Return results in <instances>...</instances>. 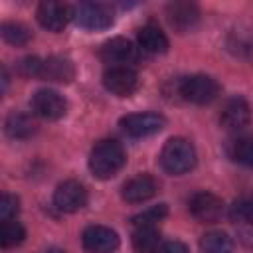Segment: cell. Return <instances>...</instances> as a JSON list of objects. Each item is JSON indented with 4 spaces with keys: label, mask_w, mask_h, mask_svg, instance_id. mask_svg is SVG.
I'll return each mask as SVG.
<instances>
[{
    "label": "cell",
    "mask_w": 253,
    "mask_h": 253,
    "mask_svg": "<svg viewBox=\"0 0 253 253\" xmlns=\"http://www.w3.org/2000/svg\"><path fill=\"white\" fill-rule=\"evenodd\" d=\"M125 162H126V154L123 146L111 138L99 140L89 154V170L99 180H109L115 174H119Z\"/></svg>",
    "instance_id": "1"
},
{
    "label": "cell",
    "mask_w": 253,
    "mask_h": 253,
    "mask_svg": "<svg viewBox=\"0 0 253 253\" xmlns=\"http://www.w3.org/2000/svg\"><path fill=\"white\" fill-rule=\"evenodd\" d=\"M196 148L194 144L184 136H174L166 140V144L160 150V166L168 174H186L196 166Z\"/></svg>",
    "instance_id": "2"
},
{
    "label": "cell",
    "mask_w": 253,
    "mask_h": 253,
    "mask_svg": "<svg viewBox=\"0 0 253 253\" xmlns=\"http://www.w3.org/2000/svg\"><path fill=\"white\" fill-rule=\"evenodd\" d=\"M178 93L182 99L190 103L208 105L219 95V83L206 73H196V75L184 77L178 83Z\"/></svg>",
    "instance_id": "3"
},
{
    "label": "cell",
    "mask_w": 253,
    "mask_h": 253,
    "mask_svg": "<svg viewBox=\"0 0 253 253\" xmlns=\"http://www.w3.org/2000/svg\"><path fill=\"white\" fill-rule=\"evenodd\" d=\"M73 20L79 28L89 32H101L113 26V12L109 6L99 2H81L73 6Z\"/></svg>",
    "instance_id": "4"
},
{
    "label": "cell",
    "mask_w": 253,
    "mask_h": 253,
    "mask_svg": "<svg viewBox=\"0 0 253 253\" xmlns=\"http://www.w3.org/2000/svg\"><path fill=\"white\" fill-rule=\"evenodd\" d=\"M87 200V188L77 180H65L53 192V206L63 213H75L83 210Z\"/></svg>",
    "instance_id": "5"
},
{
    "label": "cell",
    "mask_w": 253,
    "mask_h": 253,
    "mask_svg": "<svg viewBox=\"0 0 253 253\" xmlns=\"http://www.w3.org/2000/svg\"><path fill=\"white\" fill-rule=\"evenodd\" d=\"M119 125L128 136L144 138V136L160 132L166 125V119L158 113H132V115H125L119 121Z\"/></svg>",
    "instance_id": "6"
},
{
    "label": "cell",
    "mask_w": 253,
    "mask_h": 253,
    "mask_svg": "<svg viewBox=\"0 0 253 253\" xmlns=\"http://www.w3.org/2000/svg\"><path fill=\"white\" fill-rule=\"evenodd\" d=\"M103 85L117 97H128L138 89V75L126 65H113L103 73Z\"/></svg>",
    "instance_id": "7"
},
{
    "label": "cell",
    "mask_w": 253,
    "mask_h": 253,
    "mask_svg": "<svg viewBox=\"0 0 253 253\" xmlns=\"http://www.w3.org/2000/svg\"><path fill=\"white\" fill-rule=\"evenodd\" d=\"M81 243L87 253H113L121 239L119 233L107 225H89L81 233Z\"/></svg>",
    "instance_id": "8"
},
{
    "label": "cell",
    "mask_w": 253,
    "mask_h": 253,
    "mask_svg": "<svg viewBox=\"0 0 253 253\" xmlns=\"http://www.w3.org/2000/svg\"><path fill=\"white\" fill-rule=\"evenodd\" d=\"M32 109L45 121H59L67 113V101L53 89H40L32 97Z\"/></svg>",
    "instance_id": "9"
},
{
    "label": "cell",
    "mask_w": 253,
    "mask_h": 253,
    "mask_svg": "<svg viewBox=\"0 0 253 253\" xmlns=\"http://www.w3.org/2000/svg\"><path fill=\"white\" fill-rule=\"evenodd\" d=\"M36 18H38L42 28H45L47 32H55L57 34V32H63V28L73 18V8H69L63 2L47 0V2H42L38 6Z\"/></svg>",
    "instance_id": "10"
},
{
    "label": "cell",
    "mask_w": 253,
    "mask_h": 253,
    "mask_svg": "<svg viewBox=\"0 0 253 253\" xmlns=\"http://www.w3.org/2000/svg\"><path fill=\"white\" fill-rule=\"evenodd\" d=\"M190 211L202 223H215L223 215V202L211 192H198L190 200Z\"/></svg>",
    "instance_id": "11"
},
{
    "label": "cell",
    "mask_w": 253,
    "mask_h": 253,
    "mask_svg": "<svg viewBox=\"0 0 253 253\" xmlns=\"http://www.w3.org/2000/svg\"><path fill=\"white\" fill-rule=\"evenodd\" d=\"M251 121V107L243 97H231L223 103L219 123L227 130H241Z\"/></svg>",
    "instance_id": "12"
},
{
    "label": "cell",
    "mask_w": 253,
    "mask_h": 253,
    "mask_svg": "<svg viewBox=\"0 0 253 253\" xmlns=\"http://www.w3.org/2000/svg\"><path fill=\"white\" fill-rule=\"evenodd\" d=\"M166 18L176 32L184 34L200 22V8L192 2H170L166 6Z\"/></svg>",
    "instance_id": "13"
},
{
    "label": "cell",
    "mask_w": 253,
    "mask_h": 253,
    "mask_svg": "<svg viewBox=\"0 0 253 253\" xmlns=\"http://www.w3.org/2000/svg\"><path fill=\"white\" fill-rule=\"evenodd\" d=\"M101 59L111 63L113 65H126L130 63L134 57H136V47L132 45L130 40L123 38V36H117V38H111L107 40L103 45H101Z\"/></svg>",
    "instance_id": "14"
},
{
    "label": "cell",
    "mask_w": 253,
    "mask_h": 253,
    "mask_svg": "<svg viewBox=\"0 0 253 253\" xmlns=\"http://www.w3.org/2000/svg\"><path fill=\"white\" fill-rule=\"evenodd\" d=\"M158 192V182L150 174H138L125 182L123 186V200L128 204H142L154 198Z\"/></svg>",
    "instance_id": "15"
},
{
    "label": "cell",
    "mask_w": 253,
    "mask_h": 253,
    "mask_svg": "<svg viewBox=\"0 0 253 253\" xmlns=\"http://www.w3.org/2000/svg\"><path fill=\"white\" fill-rule=\"evenodd\" d=\"M40 77L47 81H55V83H69L75 77V67L71 59L63 55H49L47 59H43Z\"/></svg>",
    "instance_id": "16"
},
{
    "label": "cell",
    "mask_w": 253,
    "mask_h": 253,
    "mask_svg": "<svg viewBox=\"0 0 253 253\" xmlns=\"http://www.w3.org/2000/svg\"><path fill=\"white\" fill-rule=\"evenodd\" d=\"M138 45L146 53H164L168 49V38L158 24L148 22L138 30Z\"/></svg>",
    "instance_id": "17"
},
{
    "label": "cell",
    "mask_w": 253,
    "mask_h": 253,
    "mask_svg": "<svg viewBox=\"0 0 253 253\" xmlns=\"http://www.w3.org/2000/svg\"><path fill=\"white\" fill-rule=\"evenodd\" d=\"M4 128H6V134L14 140H24V138H30L38 132V123L26 115V113H18V111H12L8 117H6V123H4Z\"/></svg>",
    "instance_id": "18"
},
{
    "label": "cell",
    "mask_w": 253,
    "mask_h": 253,
    "mask_svg": "<svg viewBox=\"0 0 253 253\" xmlns=\"http://www.w3.org/2000/svg\"><path fill=\"white\" fill-rule=\"evenodd\" d=\"M132 245L138 253H158L162 243H160V231L156 225H140L134 227L132 231Z\"/></svg>",
    "instance_id": "19"
},
{
    "label": "cell",
    "mask_w": 253,
    "mask_h": 253,
    "mask_svg": "<svg viewBox=\"0 0 253 253\" xmlns=\"http://www.w3.org/2000/svg\"><path fill=\"white\" fill-rule=\"evenodd\" d=\"M202 253H233V239L223 231H208L200 241Z\"/></svg>",
    "instance_id": "20"
},
{
    "label": "cell",
    "mask_w": 253,
    "mask_h": 253,
    "mask_svg": "<svg viewBox=\"0 0 253 253\" xmlns=\"http://www.w3.org/2000/svg\"><path fill=\"white\" fill-rule=\"evenodd\" d=\"M0 32H2V38L12 45H26L32 40L30 28L22 22H4Z\"/></svg>",
    "instance_id": "21"
},
{
    "label": "cell",
    "mask_w": 253,
    "mask_h": 253,
    "mask_svg": "<svg viewBox=\"0 0 253 253\" xmlns=\"http://www.w3.org/2000/svg\"><path fill=\"white\" fill-rule=\"evenodd\" d=\"M26 237V229L20 221L10 219V221H2V229H0V243L2 247H16L24 241Z\"/></svg>",
    "instance_id": "22"
},
{
    "label": "cell",
    "mask_w": 253,
    "mask_h": 253,
    "mask_svg": "<svg viewBox=\"0 0 253 253\" xmlns=\"http://www.w3.org/2000/svg\"><path fill=\"white\" fill-rule=\"evenodd\" d=\"M231 158L243 166L253 168V136H241L231 144Z\"/></svg>",
    "instance_id": "23"
},
{
    "label": "cell",
    "mask_w": 253,
    "mask_h": 253,
    "mask_svg": "<svg viewBox=\"0 0 253 253\" xmlns=\"http://www.w3.org/2000/svg\"><path fill=\"white\" fill-rule=\"evenodd\" d=\"M229 217L237 223L253 225V196H241L239 200H235L229 210Z\"/></svg>",
    "instance_id": "24"
},
{
    "label": "cell",
    "mask_w": 253,
    "mask_h": 253,
    "mask_svg": "<svg viewBox=\"0 0 253 253\" xmlns=\"http://www.w3.org/2000/svg\"><path fill=\"white\" fill-rule=\"evenodd\" d=\"M166 211H168L166 210V204H160L156 208H150V210L134 215L132 217V225L134 227H140V225H156V221H160L166 215Z\"/></svg>",
    "instance_id": "25"
},
{
    "label": "cell",
    "mask_w": 253,
    "mask_h": 253,
    "mask_svg": "<svg viewBox=\"0 0 253 253\" xmlns=\"http://www.w3.org/2000/svg\"><path fill=\"white\" fill-rule=\"evenodd\" d=\"M20 213V198L14 194H2L0 198V219L10 221Z\"/></svg>",
    "instance_id": "26"
},
{
    "label": "cell",
    "mask_w": 253,
    "mask_h": 253,
    "mask_svg": "<svg viewBox=\"0 0 253 253\" xmlns=\"http://www.w3.org/2000/svg\"><path fill=\"white\" fill-rule=\"evenodd\" d=\"M42 65H43V59H40L38 55H28L18 63V71L24 77H40Z\"/></svg>",
    "instance_id": "27"
},
{
    "label": "cell",
    "mask_w": 253,
    "mask_h": 253,
    "mask_svg": "<svg viewBox=\"0 0 253 253\" xmlns=\"http://www.w3.org/2000/svg\"><path fill=\"white\" fill-rule=\"evenodd\" d=\"M158 253H190V249L182 241H166V243H162Z\"/></svg>",
    "instance_id": "28"
},
{
    "label": "cell",
    "mask_w": 253,
    "mask_h": 253,
    "mask_svg": "<svg viewBox=\"0 0 253 253\" xmlns=\"http://www.w3.org/2000/svg\"><path fill=\"white\" fill-rule=\"evenodd\" d=\"M45 253H65L63 249H57V247H51V249H47Z\"/></svg>",
    "instance_id": "29"
}]
</instances>
